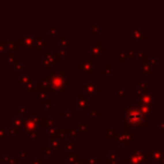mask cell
I'll return each mask as SVG.
<instances>
[{
    "label": "cell",
    "instance_id": "cell-10",
    "mask_svg": "<svg viewBox=\"0 0 164 164\" xmlns=\"http://www.w3.org/2000/svg\"><path fill=\"white\" fill-rule=\"evenodd\" d=\"M65 146H67V149H68L69 151H71V149H72L73 151H76V148H77V141H76V140H72V141H69V142H67V145H65Z\"/></svg>",
    "mask_w": 164,
    "mask_h": 164
},
{
    "label": "cell",
    "instance_id": "cell-5",
    "mask_svg": "<svg viewBox=\"0 0 164 164\" xmlns=\"http://www.w3.org/2000/svg\"><path fill=\"white\" fill-rule=\"evenodd\" d=\"M131 139H135V135H120L119 136V142L122 145H129L131 142Z\"/></svg>",
    "mask_w": 164,
    "mask_h": 164
},
{
    "label": "cell",
    "instance_id": "cell-12",
    "mask_svg": "<svg viewBox=\"0 0 164 164\" xmlns=\"http://www.w3.org/2000/svg\"><path fill=\"white\" fill-rule=\"evenodd\" d=\"M65 159H67V162H74V159H76V154H74V151H68Z\"/></svg>",
    "mask_w": 164,
    "mask_h": 164
},
{
    "label": "cell",
    "instance_id": "cell-25",
    "mask_svg": "<svg viewBox=\"0 0 164 164\" xmlns=\"http://www.w3.org/2000/svg\"><path fill=\"white\" fill-rule=\"evenodd\" d=\"M73 164H80V163H73Z\"/></svg>",
    "mask_w": 164,
    "mask_h": 164
},
{
    "label": "cell",
    "instance_id": "cell-15",
    "mask_svg": "<svg viewBox=\"0 0 164 164\" xmlns=\"http://www.w3.org/2000/svg\"><path fill=\"white\" fill-rule=\"evenodd\" d=\"M78 129H80V131H82V132H87L88 131V127H87V125H86V123H80V125H78Z\"/></svg>",
    "mask_w": 164,
    "mask_h": 164
},
{
    "label": "cell",
    "instance_id": "cell-4",
    "mask_svg": "<svg viewBox=\"0 0 164 164\" xmlns=\"http://www.w3.org/2000/svg\"><path fill=\"white\" fill-rule=\"evenodd\" d=\"M85 90L87 91V93H90V96H91V97H94V94H93V93H95V91H96V93H99L100 88H99V87H96L94 82L88 81V82H86V83H85Z\"/></svg>",
    "mask_w": 164,
    "mask_h": 164
},
{
    "label": "cell",
    "instance_id": "cell-22",
    "mask_svg": "<svg viewBox=\"0 0 164 164\" xmlns=\"http://www.w3.org/2000/svg\"><path fill=\"white\" fill-rule=\"evenodd\" d=\"M118 94H119V96H122L123 95V88H119V90H118Z\"/></svg>",
    "mask_w": 164,
    "mask_h": 164
},
{
    "label": "cell",
    "instance_id": "cell-23",
    "mask_svg": "<svg viewBox=\"0 0 164 164\" xmlns=\"http://www.w3.org/2000/svg\"><path fill=\"white\" fill-rule=\"evenodd\" d=\"M22 155H23V157H28V155H30V152H22Z\"/></svg>",
    "mask_w": 164,
    "mask_h": 164
},
{
    "label": "cell",
    "instance_id": "cell-14",
    "mask_svg": "<svg viewBox=\"0 0 164 164\" xmlns=\"http://www.w3.org/2000/svg\"><path fill=\"white\" fill-rule=\"evenodd\" d=\"M90 32L91 33H99V31H100V27H99V26H97V24H90Z\"/></svg>",
    "mask_w": 164,
    "mask_h": 164
},
{
    "label": "cell",
    "instance_id": "cell-6",
    "mask_svg": "<svg viewBox=\"0 0 164 164\" xmlns=\"http://www.w3.org/2000/svg\"><path fill=\"white\" fill-rule=\"evenodd\" d=\"M117 160H118V152L117 151L109 152L108 158H106V163L108 164H117Z\"/></svg>",
    "mask_w": 164,
    "mask_h": 164
},
{
    "label": "cell",
    "instance_id": "cell-20",
    "mask_svg": "<svg viewBox=\"0 0 164 164\" xmlns=\"http://www.w3.org/2000/svg\"><path fill=\"white\" fill-rule=\"evenodd\" d=\"M31 164H42V160L40 159V158H37V159H32Z\"/></svg>",
    "mask_w": 164,
    "mask_h": 164
},
{
    "label": "cell",
    "instance_id": "cell-17",
    "mask_svg": "<svg viewBox=\"0 0 164 164\" xmlns=\"http://www.w3.org/2000/svg\"><path fill=\"white\" fill-rule=\"evenodd\" d=\"M60 116L65 117V118H67V120H71V116H69V113H68L67 110H63V112H60Z\"/></svg>",
    "mask_w": 164,
    "mask_h": 164
},
{
    "label": "cell",
    "instance_id": "cell-8",
    "mask_svg": "<svg viewBox=\"0 0 164 164\" xmlns=\"http://www.w3.org/2000/svg\"><path fill=\"white\" fill-rule=\"evenodd\" d=\"M42 106H44L45 110H51V109L54 108V100H50V99L45 100L44 104H42Z\"/></svg>",
    "mask_w": 164,
    "mask_h": 164
},
{
    "label": "cell",
    "instance_id": "cell-24",
    "mask_svg": "<svg viewBox=\"0 0 164 164\" xmlns=\"http://www.w3.org/2000/svg\"><path fill=\"white\" fill-rule=\"evenodd\" d=\"M163 163H164V155H163Z\"/></svg>",
    "mask_w": 164,
    "mask_h": 164
},
{
    "label": "cell",
    "instance_id": "cell-3",
    "mask_svg": "<svg viewBox=\"0 0 164 164\" xmlns=\"http://www.w3.org/2000/svg\"><path fill=\"white\" fill-rule=\"evenodd\" d=\"M137 101L141 103V104L144 105H150L151 103V95L150 94H137Z\"/></svg>",
    "mask_w": 164,
    "mask_h": 164
},
{
    "label": "cell",
    "instance_id": "cell-21",
    "mask_svg": "<svg viewBox=\"0 0 164 164\" xmlns=\"http://www.w3.org/2000/svg\"><path fill=\"white\" fill-rule=\"evenodd\" d=\"M91 116H100V112L99 110H94V112H91Z\"/></svg>",
    "mask_w": 164,
    "mask_h": 164
},
{
    "label": "cell",
    "instance_id": "cell-1",
    "mask_svg": "<svg viewBox=\"0 0 164 164\" xmlns=\"http://www.w3.org/2000/svg\"><path fill=\"white\" fill-rule=\"evenodd\" d=\"M126 119L131 126H141V123L145 120V117L137 108L129 106V108H126Z\"/></svg>",
    "mask_w": 164,
    "mask_h": 164
},
{
    "label": "cell",
    "instance_id": "cell-2",
    "mask_svg": "<svg viewBox=\"0 0 164 164\" xmlns=\"http://www.w3.org/2000/svg\"><path fill=\"white\" fill-rule=\"evenodd\" d=\"M78 68L87 72L88 74H94V62H91V60H85L82 64L78 65Z\"/></svg>",
    "mask_w": 164,
    "mask_h": 164
},
{
    "label": "cell",
    "instance_id": "cell-16",
    "mask_svg": "<svg viewBox=\"0 0 164 164\" xmlns=\"http://www.w3.org/2000/svg\"><path fill=\"white\" fill-rule=\"evenodd\" d=\"M55 32H56V31L53 28V24H50V31H49V37H50V39H53L54 35H55Z\"/></svg>",
    "mask_w": 164,
    "mask_h": 164
},
{
    "label": "cell",
    "instance_id": "cell-7",
    "mask_svg": "<svg viewBox=\"0 0 164 164\" xmlns=\"http://www.w3.org/2000/svg\"><path fill=\"white\" fill-rule=\"evenodd\" d=\"M117 136H118V128H108L106 129V137H108L109 140L116 139Z\"/></svg>",
    "mask_w": 164,
    "mask_h": 164
},
{
    "label": "cell",
    "instance_id": "cell-13",
    "mask_svg": "<svg viewBox=\"0 0 164 164\" xmlns=\"http://www.w3.org/2000/svg\"><path fill=\"white\" fill-rule=\"evenodd\" d=\"M42 122H44V126H45V127H46V126H51V125H53V118L45 117V118H42Z\"/></svg>",
    "mask_w": 164,
    "mask_h": 164
},
{
    "label": "cell",
    "instance_id": "cell-9",
    "mask_svg": "<svg viewBox=\"0 0 164 164\" xmlns=\"http://www.w3.org/2000/svg\"><path fill=\"white\" fill-rule=\"evenodd\" d=\"M103 50H105V48L97 49L96 46H93V48H90V54L94 56H100V51H103Z\"/></svg>",
    "mask_w": 164,
    "mask_h": 164
},
{
    "label": "cell",
    "instance_id": "cell-11",
    "mask_svg": "<svg viewBox=\"0 0 164 164\" xmlns=\"http://www.w3.org/2000/svg\"><path fill=\"white\" fill-rule=\"evenodd\" d=\"M88 106V101L85 99L82 100H78V109H86Z\"/></svg>",
    "mask_w": 164,
    "mask_h": 164
},
{
    "label": "cell",
    "instance_id": "cell-18",
    "mask_svg": "<svg viewBox=\"0 0 164 164\" xmlns=\"http://www.w3.org/2000/svg\"><path fill=\"white\" fill-rule=\"evenodd\" d=\"M142 72H145L146 74H151V69H150V67H148V65H142Z\"/></svg>",
    "mask_w": 164,
    "mask_h": 164
},
{
    "label": "cell",
    "instance_id": "cell-19",
    "mask_svg": "<svg viewBox=\"0 0 164 164\" xmlns=\"http://www.w3.org/2000/svg\"><path fill=\"white\" fill-rule=\"evenodd\" d=\"M42 151L45 152V155H49V157H50V155H53V150H49L46 146H44V148H42Z\"/></svg>",
    "mask_w": 164,
    "mask_h": 164
}]
</instances>
